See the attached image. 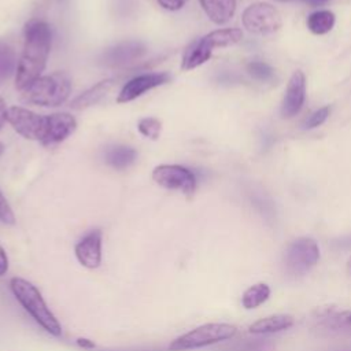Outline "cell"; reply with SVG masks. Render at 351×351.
Here are the masks:
<instances>
[{"label": "cell", "instance_id": "ffe728a7", "mask_svg": "<svg viewBox=\"0 0 351 351\" xmlns=\"http://www.w3.org/2000/svg\"><path fill=\"white\" fill-rule=\"evenodd\" d=\"M335 14L329 10H318L307 16V27L314 34H326L335 26Z\"/></svg>", "mask_w": 351, "mask_h": 351}, {"label": "cell", "instance_id": "f546056e", "mask_svg": "<svg viewBox=\"0 0 351 351\" xmlns=\"http://www.w3.org/2000/svg\"><path fill=\"white\" fill-rule=\"evenodd\" d=\"M7 106H5V101L0 97V129L3 128L4 122L7 121Z\"/></svg>", "mask_w": 351, "mask_h": 351}, {"label": "cell", "instance_id": "7c38bea8", "mask_svg": "<svg viewBox=\"0 0 351 351\" xmlns=\"http://www.w3.org/2000/svg\"><path fill=\"white\" fill-rule=\"evenodd\" d=\"M77 128V121L67 112H58L45 117V133L41 140L43 145L51 147L66 140Z\"/></svg>", "mask_w": 351, "mask_h": 351}, {"label": "cell", "instance_id": "d590c367", "mask_svg": "<svg viewBox=\"0 0 351 351\" xmlns=\"http://www.w3.org/2000/svg\"><path fill=\"white\" fill-rule=\"evenodd\" d=\"M280 1H289V0H280Z\"/></svg>", "mask_w": 351, "mask_h": 351}, {"label": "cell", "instance_id": "1f68e13d", "mask_svg": "<svg viewBox=\"0 0 351 351\" xmlns=\"http://www.w3.org/2000/svg\"><path fill=\"white\" fill-rule=\"evenodd\" d=\"M336 244H337L339 247H343V248L351 247V236H346V237L339 239V240L336 241Z\"/></svg>", "mask_w": 351, "mask_h": 351}, {"label": "cell", "instance_id": "52a82bcc", "mask_svg": "<svg viewBox=\"0 0 351 351\" xmlns=\"http://www.w3.org/2000/svg\"><path fill=\"white\" fill-rule=\"evenodd\" d=\"M152 180L166 188L180 191L188 197L196 189V176L186 167L180 165H159L152 171Z\"/></svg>", "mask_w": 351, "mask_h": 351}, {"label": "cell", "instance_id": "5b68a950", "mask_svg": "<svg viewBox=\"0 0 351 351\" xmlns=\"http://www.w3.org/2000/svg\"><path fill=\"white\" fill-rule=\"evenodd\" d=\"M318 261L319 247L311 237H298L292 240L284 252L285 269L293 276H303L308 273Z\"/></svg>", "mask_w": 351, "mask_h": 351}, {"label": "cell", "instance_id": "83f0119b", "mask_svg": "<svg viewBox=\"0 0 351 351\" xmlns=\"http://www.w3.org/2000/svg\"><path fill=\"white\" fill-rule=\"evenodd\" d=\"M159 3L160 7H163L165 10L169 11H177L180 8H182L188 0H156Z\"/></svg>", "mask_w": 351, "mask_h": 351}, {"label": "cell", "instance_id": "44dd1931", "mask_svg": "<svg viewBox=\"0 0 351 351\" xmlns=\"http://www.w3.org/2000/svg\"><path fill=\"white\" fill-rule=\"evenodd\" d=\"M204 37L213 48H222V47H230L240 43L243 38V32L236 27H226V29L214 30L206 34Z\"/></svg>", "mask_w": 351, "mask_h": 351}, {"label": "cell", "instance_id": "8fae6325", "mask_svg": "<svg viewBox=\"0 0 351 351\" xmlns=\"http://www.w3.org/2000/svg\"><path fill=\"white\" fill-rule=\"evenodd\" d=\"M101 241L103 233L100 229L88 232L74 247L77 261L86 269H96L101 263Z\"/></svg>", "mask_w": 351, "mask_h": 351}, {"label": "cell", "instance_id": "277c9868", "mask_svg": "<svg viewBox=\"0 0 351 351\" xmlns=\"http://www.w3.org/2000/svg\"><path fill=\"white\" fill-rule=\"evenodd\" d=\"M237 328L225 322H210L200 325L178 337L169 344V351H189L203 348L232 339Z\"/></svg>", "mask_w": 351, "mask_h": 351}, {"label": "cell", "instance_id": "484cf974", "mask_svg": "<svg viewBox=\"0 0 351 351\" xmlns=\"http://www.w3.org/2000/svg\"><path fill=\"white\" fill-rule=\"evenodd\" d=\"M329 117V107H322L317 111H314L304 122V129H314L319 125H322L326 118Z\"/></svg>", "mask_w": 351, "mask_h": 351}, {"label": "cell", "instance_id": "cb8c5ba5", "mask_svg": "<svg viewBox=\"0 0 351 351\" xmlns=\"http://www.w3.org/2000/svg\"><path fill=\"white\" fill-rule=\"evenodd\" d=\"M137 129L143 136H145L151 140H158L160 130H162V123L159 119H156L154 117H145L138 121Z\"/></svg>", "mask_w": 351, "mask_h": 351}, {"label": "cell", "instance_id": "3957f363", "mask_svg": "<svg viewBox=\"0 0 351 351\" xmlns=\"http://www.w3.org/2000/svg\"><path fill=\"white\" fill-rule=\"evenodd\" d=\"M71 92V78L64 71H56L37 78L22 92V100L43 107L63 104Z\"/></svg>", "mask_w": 351, "mask_h": 351}, {"label": "cell", "instance_id": "4dcf8cb0", "mask_svg": "<svg viewBox=\"0 0 351 351\" xmlns=\"http://www.w3.org/2000/svg\"><path fill=\"white\" fill-rule=\"evenodd\" d=\"M77 344L80 347H82V348H93L95 347V343L92 340H89V339H85V337L77 339Z\"/></svg>", "mask_w": 351, "mask_h": 351}, {"label": "cell", "instance_id": "e575fe53", "mask_svg": "<svg viewBox=\"0 0 351 351\" xmlns=\"http://www.w3.org/2000/svg\"><path fill=\"white\" fill-rule=\"evenodd\" d=\"M1 152H3V145L0 144V154H1Z\"/></svg>", "mask_w": 351, "mask_h": 351}, {"label": "cell", "instance_id": "836d02e7", "mask_svg": "<svg viewBox=\"0 0 351 351\" xmlns=\"http://www.w3.org/2000/svg\"><path fill=\"white\" fill-rule=\"evenodd\" d=\"M310 1H311V3H315V4H317V3H324V1H326V0H310Z\"/></svg>", "mask_w": 351, "mask_h": 351}, {"label": "cell", "instance_id": "603a6c76", "mask_svg": "<svg viewBox=\"0 0 351 351\" xmlns=\"http://www.w3.org/2000/svg\"><path fill=\"white\" fill-rule=\"evenodd\" d=\"M16 56L12 47L0 40V84L7 81L16 70Z\"/></svg>", "mask_w": 351, "mask_h": 351}, {"label": "cell", "instance_id": "f1b7e54d", "mask_svg": "<svg viewBox=\"0 0 351 351\" xmlns=\"http://www.w3.org/2000/svg\"><path fill=\"white\" fill-rule=\"evenodd\" d=\"M8 271V256L4 248L0 245V277Z\"/></svg>", "mask_w": 351, "mask_h": 351}, {"label": "cell", "instance_id": "e0dca14e", "mask_svg": "<svg viewBox=\"0 0 351 351\" xmlns=\"http://www.w3.org/2000/svg\"><path fill=\"white\" fill-rule=\"evenodd\" d=\"M203 11L217 25L232 19L236 10V0H199Z\"/></svg>", "mask_w": 351, "mask_h": 351}, {"label": "cell", "instance_id": "d4e9b609", "mask_svg": "<svg viewBox=\"0 0 351 351\" xmlns=\"http://www.w3.org/2000/svg\"><path fill=\"white\" fill-rule=\"evenodd\" d=\"M248 74L258 81H270L274 77V70L265 62H251L247 64Z\"/></svg>", "mask_w": 351, "mask_h": 351}, {"label": "cell", "instance_id": "30bf717a", "mask_svg": "<svg viewBox=\"0 0 351 351\" xmlns=\"http://www.w3.org/2000/svg\"><path fill=\"white\" fill-rule=\"evenodd\" d=\"M306 99V77L303 71L296 70L287 85L285 95L281 103V117L282 118H292L295 117L303 107Z\"/></svg>", "mask_w": 351, "mask_h": 351}, {"label": "cell", "instance_id": "4316f807", "mask_svg": "<svg viewBox=\"0 0 351 351\" xmlns=\"http://www.w3.org/2000/svg\"><path fill=\"white\" fill-rule=\"evenodd\" d=\"M0 222L5 225H14L15 223V215L12 213V208L10 207L8 202L0 192Z\"/></svg>", "mask_w": 351, "mask_h": 351}, {"label": "cell", "instance_id": "2e32d148", "mask_svg": "<svg viewBox=\"0 0 351 351\" xmlns=\"http://www.w3.org/2000/svg\"><path fill=\"white\" fill-rule=\"evenodd\" d=\"M293 324L295 318L291 314H271L251 324L248 330L254 335H271L287 330Z\"/></svg>", "mask_w": 351, "mask_h": 351}, {"label": "cell", "instance_id": "7402d4cb", "mask_svg": "<svg viewBox=\"0 0 351 351\" xmlns=\"http://www.w3.org/2000/svg\"><path fill=\"white\" fill-rule=\"evenodd\" d=\"M270 296V288L265 282H258L247 288L241 296V304L244 308L251 310L263 304Z\"/></svg>", "mask_w": 351, "mask_h": 351}, {"label": "cell", "instance_id": "d6a6232c", "mask_svg": "<svg viewBox=\"0 0 351 351\" xmlns=\"http://www.w3.org/2000/svg\"><path fill=\"white\" fill-rule=\"evenodd\" d=\"M347 271H348V274L351 276V258L347 261Z\"/></svg>", "mask_w": 351, "mask_h": 351}, {"label": "cell", "instance_id": "5bb4252c", "mask_svg": "<svg viewBox=\"0 0 351 351\" xmlns=\"http://www.w3.org/2000/svg\"><path fill=\"white\" fill-rule=\"evenodd\" d=\"M317 328L328 333L351 336V310L335 311L333 308L324 307L318 315Z\"/></svg>", "mask_w": 351, "mask_h": 351}, {"label": "cell", "instance_id": "7a4b0ae2", "mask_svg": "<svg viewBox=\"0 0 351 351\" xmlns=\"http://www.w3.org/2000/svg\"><path fill=\"white\" fill-rule=\"evenodd\" d=\"M10 288L14 298L19 302L23 310L40 325L47 333L59 337L62 335V325L55 314L48 307L41 292L30 281L14 277L10 280Z\"/></svg>", "mask_w": 351, "mask_h": 351}, {"label": "cell", "instance_id": "9c48e42d", "mask_svg": "<svg viewBox=\"0 0 351 351\" xmlns=\"http://www.w3.org/2000/svg\"><path fill=\"white\" fill-rule=\"evenodd\" d=\"M171 80L169 73H145L141 75H137L132 80H129L123 88L121 89L117 101L118 103H128L132 101L134 99H137L138 96H141L143 93H145L147 90H151L156 86H160L163 84H167Z\"/></svg>", "mask_w": 351, "mask_h": 351}, {"label": "cell", "instance_id": "4fadbf2b", "mask_svg": "<svg viewBox=\"0 0 351 351\" xmlns=\"http://www.w3.org/2000/svg\"><path fill=\"white\" fill-rule=\"evenodd\" d=\"M145 53V47L140 41H123L103 53V63L108 67H123Z\"/></svg>", "mask_w": 351, "mask_h": 351}, {"label": "cell", "instance_id": "d6986e66", "mask_svg": "<svg viewBox=\"0 0 351 351\" xmlns=\"http://www.w3.org/2000/svg\"><path fill=\"white\" fill-rule=\"evenodd\" d=\"M136 149L128 145H114L106 151V162L118 170L129 167L136 160Z\"/></svg>", "mask_w": 351, "mask_h": 351}, {"label": "cell", "instance_id": "8992f818", "mask_svg": "<svg viewBox=\"0 0 351 351\" xmlns=\"http://www.w3.org/2000/svg\"><path fill=\"white\" fill-rule=\"evenodd\" d=\"M241 21L250 33L259 36L273 34L282 25L278 10L274 5L262 1L248 5L243 12Z\"/></svg>", "mask_w": 351, "mask_h": 351}, {"label": "cell", "instance_id": "ba28073f", "mask_svg": "<svg viewBox=\"0 0 351 351\" xmlns=\"http://www.w3.org/2000/svg\"><path fill=\"white\" fill-rule=\"evenodd\" d=\"M7 121L14 130L29 140L41 143L45 133V117L38 115L25 107L14 106L7 110Z\"/></svg>", "mask_w": 351, "mask_h": 351}, {"label": "cell", "instance_id": "ac0fdd59", "mask_svg": "<svg viewBox=\"0 0 351 351\" xmlns=\"http://www.w3.org/2000/svg\"><path fill=\"white\" fill-rule=\"evenodd\" d=\"M112 84H114V80H103V81L97 82L96 85L90 86L84 93L77 96L71 101L70 107L73 110H84V108H88V107L96 104L101 97L106 96V93L111 89Z\"/></svg>", "mask_w": 351, "mask_h": 351}, {"label": "cell", "instance_id": "9a60e30c", "mask_svg": "<svg viewBox=\"0 0 351 351\" xmlns=\"http://www.w3.org/2000/svg\"><path fill=\"white\" fill-rule=\"evenodd\" d=\"M213 47L210 43L206 40V37H200L195 41H192L188 48L184 52L182 62H181V69L184 71L196 69L197 66L206 63L213 53Z\"/></svg>", "mask_w": 351, "mask_h": 351}, {"label": "cell", "instance_id": "6da1fadb", "mask_svg": "<svg viewBox=\"0 0 351 351\" xmlns=\"http://www.w3.org/2000/svg\"><path fill=\"white\" fill-rule=\"evenodd\" d=\"M51 49V29L43 22L33 19L25 26V45L18 62L15 86L23 92L30 86L45 69Z\"/></svg>", "mask_w": 351, "mask_h": 351}]
</instances>
